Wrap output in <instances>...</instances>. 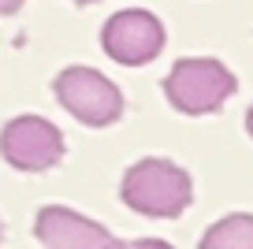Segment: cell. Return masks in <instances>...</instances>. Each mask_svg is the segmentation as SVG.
Wrapping results in <instances>:
<instances>
[{
	"label": "cell",
	"instance_id": "6da1fadb",
	"mask_svg": "<svg viewBox=\"0 0 253 249\" xmlns=\"http://www.w3.org/2000/svg\"><path fill=\"white\" fill-rule=\"evenodd\" d=\"M126 208H134L138 216H153V219H175L190 208L194 197V182L171 160H138L126 167L123 186H119Z\"/></svg>",
	"mask_w": 253,
	"mask_h": 249
},
{
	"label": "cell",
	"instance_id": "7a4b0ae2",
	"mask_svg": "<svg viewBox=\"0 0 253 249\" xmlns=\"http://www.w3.org/2000/svg\"><path fill=\"white\" fill-rule=\"evenodd\" d=\"M235 86H238L235 75L220 60H209V56H186L164 78V93L171 101V108L186 112V116L220 112L223 101L235 93Z\"/></svg>",
	"mask_w": 253,
	"mask_h": 249
},
{
	"label": "cell",
	"instance_id": "3957f363",
	"mask_svg": "<svg viewBox=\"0 0 253 249\" xmlns=\"http://www.w3.org/2000/svg\"><path fill=\"white\" fill-rule=\"evenodd\" d=\"M52 93L63 108L86 126H112L123 116V93L116 82L93 67H67L56 75Z\"/></svg>",
	"mask_w": 253,
	"mask_h": 249
},
{
	"label": "cell",
	"instance_id": "277c9868",
	"mask_svg": "<svg viewBox=\"0 0 253 249\" xmlns=\"http://www.w3.org/2000/svg\"><path fill=\"white\" fill-rule=\"evenodd\" d=\"M0 156L15 171H48L63 160V134L45 116H15L0 134Z\"/></svg>",
	"mask_w": 253,
	"mask_h": 249
},
{
	"label": "cell",
	"instance_id": "5b68a950",
	"mask_svg": "<svg viewBox=\"0 0 253 249\" xmlns=\"http://www.w3.org/2000/svg\"><path fill=\"white\" fill-rule=\"evenodd\" d=\"M101 45L123 67H142V63L157 60L164 48V23L145 8H126L104 23Z\"/></svg>",
	"mask_w": 253,
	"mask_h": 249
},
{
	"label": "cell",
	"instance_id": "8992f818",
	"mask_svg": "<svg viewBox=\"0 0 253 249\" xmlns=\"http://www.w3.org/2000/svg\"><path fill=\"white\" fill-rule=\"evenodd\" d=\"M34 234L45 249H123V242L104 231L97 219H86L82 212L63 205H45L38 212Z\"/></svg>",
	"mask_w": 253,
	"mask_h": 249
},
{
	"label": "cell",
	"instance_id": "52a82bcc",
	"mask_svg": "<svg viewBox=\"0 0 253 249\" xmlns=\"http://www.w3.org/2000/svg\"><path fill=\"white\" fill-rule=\"evenodd\" d=\"M198 249H253V216L235 212L205 231Z\"/></svg>",
	"mask_w": 253,
	"mask_h": 249
},
{
	"label": "cell",
	"instance_id": "ba28073f",
	"mask_svg": "<svg viewBox=\"0 0 253 249\" xmlns=\"http://www.w3.org/2000/svg\"><path fill=\"white\" fill-rule=\"evenodd\" d=\"M123 249H171L164 238H138V242H126Z\"/></svg>",
	"mask_w": 253,
	"mask_h": 249
},
{
	"label": "cell",
	"instance_id": "9c48e42d",
	"mask_svg": "<svg viewBox=\"0 0 253 249\" xmlns=\"http://www.w3.org/2000/svg\"><path fill=\"white\" fill-rule=\"evenodd\" d=\"M23 4H26V0H0V15H15Z\"/></svg>",
	"mask_w": 253,
	"mask_h": 249
},
{
	"label": "cell",
	"instance_id": "30bf717a",
	"mask_svg": "<svg viewBox=\"0 0 253 249\" xmlns=\"http://www.w3.org/2000/svg\"><path fill=\"white\" fill-rule=\"evenodd\" d=\"M246 130H250V138H253V108H250V116H246Z\"/></svg>",
	"mask_w": 253,
	"mask_h": 249
},
{
	"label": "cell",
	"instance_id": "8fae6325",
	"mask_svg": "<svg viewBox=\"0 0 253 249\" xmlns=\"http://www.w3.org/2000/svg\"><path fill=\"white\" fill-rule=\"evenodd\" d=\"M75 4H97V0H75Z\"/></svg>",
	"mask_w": 253,
	"mask_h": 249
},
{
	"label": "cell",
	"instance_id": "7c38bea8",
	"mask_svg": "<svg viewBox=\"0 0 253 249\" xmlns=\"http://www.w3.org/2000/svg\"><path fill=\"white\" fill-rule=\"evenodd\" d=\"M0 238H4V227H0Z\"/></svg>",
	"mask_w": 253,
	"mask_h": 249
}]
</instances>
